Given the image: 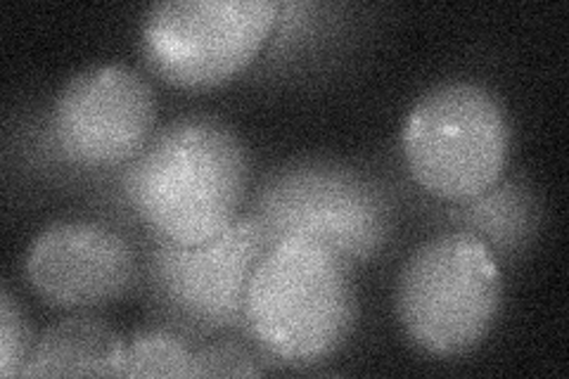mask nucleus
<instances>
[{
  "mask_svg": "<svg viewBox=\"0 0 569 379\" xmlns=\"http://www.w3.org/2000/svg\"><path fill=\"white\" fill-rule=\"evenodd\" d=\"M503 303V273L493 251L468 230L439 232L406 259L395 306L418 349L453 358L477 349Z\"/></svg>",
  "mask_w": 569,
  "mask_h": 379,
  "instance_id": "3",
  "label": "nucleus"
},
{
  "mask_svg": "<svg viewBox=\"0 0 569 379\" xmlns=\"http://www.w3.org/2000/svg\"><path fill=\"white\" fill-rule=\"evenodd\" d=\"M247 154L219 119L183 117L152 136L123 176V192L157 240L200 245L240 216Z\"/></svg>",
  "mask_w": 569,
  "mask_h": 379,
  "instance_id": "1",
  "label": "nucleus"
},
{
  "mask_svg": "<svg viewBox=\"0 0 569 379\" xmlns=\"http://www.w3.org/2000/svg\"><path fill=\"white\" fill-rule=\"evenodd\" d=\"M460 219L468 223V232L477 235L489 249L501 245L503 249L520 247L533 223V202L525 188L515 183L501 186V180L485 195L466 202Z\"/></svg>",
  "mask_w": 569,
  "mask_h": 379,
  "instance_id": "11",
  "label": "nucleus"
},
{
  "mask_svg": "<svg viewBox=\"0 0 569 379\" xmlns=\"http://www.w3.org/2000/svg\"><path fill=\"white\" fill-rule=\"evenodd\" d=\"M31 347L29 318L6 285L0 292V375L20 377Z\"/></svg>",
  "mask_w": 569,
  "mask_h": 379,
  "instance_id": "13",
  "label": "nucleus"
},
{
  "mask_svg": "<svg viewBox=\"0 0 569 379\" xmlns=\"http://www.w3.org/2000/svg\"><path fill=\"white\" fill-rule=\"evenodd\" d=\"M261 372L254 353L228 339L198 349L192 358V377H254Z\"/></svg>",
  "mask_w": 569,
  "mask_h": 379,
  "instance_id": "14",
  "label": "nucleus"
},
{
  "mask_svg": "<svg viewBox=\"0 0 569 379\" xmlns=\"http://www.w3.org/2000/svg\"><path fill=\"white\" fill-rule=\"evenodd\" d=\"M194 351L169 330H138L123 347V377H192Z\"/></svg>",
  "mask_w": 569,
  "mask_h": 379,
  "instance_id": "12",
  "label": "nucleus"
},
{
  "mask_svg": "<svg viewBox=\"0 0 569 379\" xmlns=\"http://www.w3.org/2000/svg\"><path fill=\"white\" fill-rule=\"evenodd\" d=\"M269 247L257 216H238L221 235L200 245L157 240L150 251L154 292L171 316L194 330H233L247 322L249 280Z\"/></svg>",
  "mask_w": 569,
  "mask_h": 379,
  "instance_id": "7",
  "label": "nucleus"
},
{
  "mask_svg": "<svg viewBox=\"0 0 569 379\" xmlns=\"http://www.w3.org/2000/svg\"><path fill=\"white\" fill-rule=\"evenodd\" d=\"M127 339L93 316H71L46 328L20 377H123Z\"/></svg>",
  "mask_w": 569,
  "mask_h": 379,
  "instance_id": "10",
  "label": "nucleus"
},
{
  "mask_svg": "<svg viewBox=\"0 0 569 379\" xmlns=\"http://www.w3.org/2000/svg\"><path fill=\"white\" fill-rule=\"evenodd\" d=\"M254 216L269 242L307 238L349 263L376 255L389 230L380 190L359 173L320 161L276 176L263 188Z\"/></svg>",
  "mask_w": 569,
  "mask_h": 379,
  "instance_id": "6",
  "label": "nucleus"
},
{
  "mask_svg": "<svg viewBox=\"0 0 569 379\" xmlns=\"http://www.w3.org/2000/svg\"><path fill=\"white\" fill-rule=\"evenodd\" d=\"M31 290L58 309H98L136 278V257L121 235L96 221L69 219L43 228L24 257Z\"/></svg>",
  "mask_w": 569,
  "mask_h": 379,
  "instance_id": "9",
  "label": "nucleus"
},
{
  "mask_svg": "<svg viewBox=\"0 0 569 379\" xmlns=\"http://www.w3.org/2000/svg\"><path fill=\"white\" fill-rule=\"evenodd\" d=\"M351 263L307 238L271 242L247 290V325L259 345L288 363H318L353 330Z\"/></svg>",
  "mask_w": 569,
  "mask_h": 379,
  "instance_id": "2",
  "label": "nucleus"
},
{
  "mask_svg": "<svg viewBox=\"0 0 569 379\" xmlns=\"http://www.w3.org/2000/svg\"><path fill=\"white\" fill-rule=\"evenodd\" d=\"M157 98L136 69L117 62L71 77L52 102L50 133L60 154L79 167H114L152 140Z\"/></svg>",
  "mask_w": 569,
  "mask_h": 379,
  "instance_id": "8",
  "label": "nucleus"
},
{
  "mask_svg": "<svg viewBox=\"0 0 569 379\" xmlns=\"http://www.w3.org/2000/svg\"><path fill=\"white\" fill-rule=\"evenodd\" d=\"M401 148L416 183L439 200L466 205L503 178L510 123L482 83L443 81L408 112Z\"/></svg>",
  "mask_w": 569,
  "mask_h": 379,
  "instance_id": "4",
  "label": "nucleus"
},
{
  "mask_svg": "<svg viewBox=\"0 0 569 379\" xmlns=\"http://www.w3.org/2000/svg\"><path fill=\"white\" fill-rule=\"evenodd\" d=\"M280 10L278 0H167L146 12L142 56L169 83L217 86L254 62Z\"/></svg>",
  "mask_w": 569,
  "mask_h": 379,
  "instance_id": "5",
  "label": "nucleus"
}]
</instances>
